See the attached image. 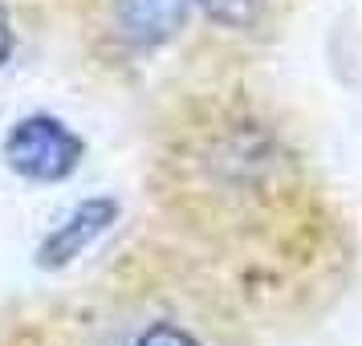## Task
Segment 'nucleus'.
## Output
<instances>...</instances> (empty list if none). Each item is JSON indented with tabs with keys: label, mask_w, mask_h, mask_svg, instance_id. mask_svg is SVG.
Segmentation results:
<instances>
[{
	"label": "nucleus",
	"mask_w": 362,
	"mask_h": 346,
	"mask_svg": "<svg viewBox=\"0 0 362 346\" xmlns=\"http://www.w3.org/2000/svg\"><path fill=\"white\" fill-rule=\"evenodd\" d=\"M94 346H228L224 318L180 285L118 289L94 326Z\"/></svg>",
	"instance_id": "nucleus-1"
},
{
	"label": "nucleus",
	"mask_w": 362,
	"mask_h": 346,
	"mask_svg": "<svg viewBox=\"0 0 362 346\" xmlns=\"http://www.w3.org/2000/svg\"><path fill=\"white\" fill-rule=\"evenodd\" d=\"M4 159L8 167L33 183H57L82 159V139L69 131L66 122L49 115L21 118L4 139Z\"/></svg>",
	"instance_id": "nucleus-2"
},
{
	"label": "nucleus",
	"mask_w": 362,
	"mask_h": 346,
	"mask_svg": "<svg viewBox=\"0 0 362 346\" xmlns=\"http://www.w3.org/2000/svg\"><path fill=\"white\" fill-rule=\"evenodd\" d=\"M204 8V17L216 25H228V29H248L264 17V4L269 0H196Z\"/></svg>",
	"instance_id": "nucleus-4"
},
{
	"label": "nucleus",
	"mask_w": 362,
	"mask_h": 346,
	"mask_svg": "<svg viewBox=\"0 0 362 346\" xmlns=\"http://www.w3.org/2000/svg\"><path fill=\"white\" fill-rule=\"evenodd\" d=\"M187 0H118V33L131 45H159L180 29Z\"/></svg>",
	"instance_id": "nucleus-3"
},
{
	"label": "nucleus",
	"mask_w": 362,
	"mask_h": 346,
	"mask_svg": "<svg viewBox=\"0 0 362 346\" xmlns=\"http://www.w3.org/2000/svg\"><path fill=\"white\" fill-rule=\"evenodd\" d=\"M8 53H13V21H8L4 4H0V66L8 62Z\"/></svg>",
	"instance_id": "nucleus-5"
}]
</instances>
